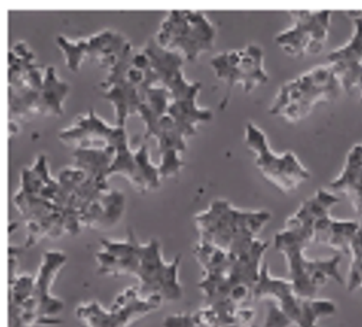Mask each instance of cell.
I'll return each instance as SVG.
<instances>
[{"mask_svg": "<svg viewBox=\"0 0 362 327\" xmlns=\"http://www.w3.org/2000/svg\"><path fill=\"white\" fill-rule=\"evenodd\" d=\"M163 300L159 296L141 297L139 288L129 287L122 292L110 309L97 302L80 304L76 316L81 327H130L134 321L160 309Z\"/></svg>", "mask_w": 362, "mask_h": 327, "instance_id": "obj_9", "label": "cell"}, {"mask_svg": "<svg viewBox=\"0 0 362 327\" xmlns=\"http://www.w3.org/2000/svg\"><path fill=\"white\" fill-rule=\"evenodd\" d=\"M57 45L61 48L66 68L72 72H77L81 66V62L88 58L97 61L98 64L110 69L130 42L124 38L120 32L113 29H104L90 38L69 41L65 36H57Z\"/></svg>", "mask_w": 362, "mask_h": 327, "instance_id": "obj_12", "label": "cell"}, {"mask_svg": "<svg viewBox=\"0 0 362 327\" xmlns=\"http://www.w3.org/2000/svg\"><path fill=\"white\" fill-rule=\"evenodd\" d=\"M329 189L334 194H344L362 216V143L349 150L342 172L331 182Z\"/></svg>", "mask_w": 362, "mask_h": 327, "instance_id": "obj_21", "label": "cell"}, {"mask_svg": "<svg viewBox=\"0 0 362 327\" xmlns=\"http://www.w3.org/2000/svg\"><path fill=\"white\" fill-rule=\"evenodd\" d=\"M349 273L346 278V290L349 293L362 290V227L354 237L351 246H349Z\"/></svg>", "mask_w": 362, "mask_h": 327, "instance_id": "obj_27", "label": "cell"}, {"mask_svg": "<svg viewBox=\"0 0 362 327\" xmlns=\"http://www.w3.org/2000/svg\"><path fill=\"white\" fill-rule=\"evenodd\" d=\"M269 210H241L224 199H216L195 216L199 241L227 252H241L257 239L270 221Z\"/></svg>", "mask_w": 362, "mask_h": 327, "instance_id": "obj_4", "label": "cell"}, {"mask_svg": "<svg viewBox=\"0 0 362 327\" xmlns=\"http://www.w3.org/2000/svg\"><path fill=\"white\" fill-rule=\"evenodd\" d=\"M312 242L313 234L300 228L284 227L274 235V248L286 260L287 280L292 283L296 295L303 299H316L319 290L331 280L338 284L346 283L339 270L342 254L325 260H309L305 251Z\"/></svg>", "mask_w": 362, "mask_h": 327, "instance_id": "obj_3", "label": "cell"}, {"mask_svg": "<svg viewBox=\"0 0 362 327\" xmlns=\"http://www.w3.org/2000/svg\"><path fill=\"white\" fill-rule=\"evenodd\" d=\"M69 93V84L59 80L52 65L47 66L45 80L41 91L38 114L42 116H62L64 101Z\"/></svg>", "mask_w": 362, "mask_h": 327, "instance_id": "obj_26", "label": "cell"}, {"mask_svg": "<svg viewBox=\"0 0 362 327\" xmlns=\"http://www.w3.org/2000/svg\"><path fill=\"white\" fill-rule=\"evenodd\" d=\"M168 116L175 121L177 129L188 138L195 136L197 124L211 121L214 114L211 110L198 107L197 98L184 101H170L168 108Z\"/></svg>", "mask_w": 362, "mask_h": 327, "instance_id": "obj_25", "label": "cell"}, {"mask_svg": "<svg viewBox=\"0 0 362 327\" xmlns=\"http://www.w3.org/2000/svg\"><path fill=\"white\" fill-rule=\"evenodd\" d=\"M293 25L276 36V44L291 57L317 55L328 41L329 11H292Z\"/></svg>", "mask_w": 362, "mask_h": 327, "instance_id": "obj_10", "label": "cell"}, {"mask_svg": "<svg viewBox=\"0 0 362 327\" xmlns=\"http://www.w3.org/2000/svg\"><path fill=\"white\" fill-rule=\"evenodd\" d=\"M342 91L331 65H319L283 84L270 105V113L291 123L300 121L319 102L335 101Z\"/></svg>", "mask_w": 362, "mask_h": 327, "instance_id": "obj_5", "label": "cell"}, {"mask_svg": "<svg viewBox=\"0 0 362 327\" xmlns=\"http://www.w3.org/2000/svg\"><path fill=\"white\" fill-rule=\"evenodd\" d=\"M133 58L134 52L129 45L117 62L108 69L107 78L101 83L103 97L115 105L116 126L122 129H124L126 120L132 114H139L141 105L139 87L127 78V72L133 66Z\"/></svg>", "mask_w": 362, "mask_h": 327, "instance_id": "obj_13", "label": "cell"}, {"mask_svg": "<svg viewBox=\"0 0 362 327\" xmlns=\"http://www.w3.org/2000/svg\"><path fill=\"white\" fill-rule=\"evenodd\" d=\"M126 136V130L117 126L107 124L94 108H90L86 116L76 120L71 127L59 131L58 138L65 146L80 149V148H107L116 149L122 137Z\"/></svg>", "mask_w": 362, "mask_h": 327, "instance_id": "obj_16", "label": "cell"}, {"mask_svg": "<svg viewBox=\"0 0 362 327\" xmlns=\"http://www.w3.org/2000/svg\"><path fill=\"white\" fill-rule=\"evenodd\" d=\"M361 102H362V90H361Z\"/></svg>", "mask_w": 362, "mask_h": 327, "instance_id": "obj_30", "label": "cell"}, {"mask_svg": "<svg viewBox=\"0 0 362 327\" xmlns=\"http://www.w3.org/2000/svg\"><path fill=\"white\" fill-rule=\"evenodd\" d=\"M108 174L124 176L140 194L155 191L162 185L159 167L151 162L148 144L143 143L136 152H132L127 136L122 137L116 146V157Z\"/></svg>", "mask_w": 362, "mask_h": 327, "instance_id": "obj_15", "label": "cell"}, {"mask_svg": "<svg viewBox=\"0 0 362 327\" xmlns=\"http://www.w3.org/2000/svg\"><path fill=\"white\" fill-rule=\"evenodd\" d=\"M245 144L255 153L259 170L281 192L298 189L310 177V172L300 163L295 153H274L264 131L255 123H248L245 127Z\"/></svg>", "mask_w": 362, "mask_h": 327, "instance_id": "obj_8", "label": "cell"}, {"mask_svg": "<svg viewBox=\"0 0 362 327\" xmlns=\"http://www.w3.org/2000/svg\"><path fill=\"white\" fill-rule=\"evenodd\" d=\"M267 246L269 244L259 238L235 254L201 241L195 245L194 254L204 270L198 287L205 306L216 314L220 327L237 326L235 314L244 302L252 299Z\"/></svg>", "mask_w": 362, "mask_h": 327, "instance_id": "obj_1", "label": "cell"}, {"mask_svg": "<svg viewBox=\"0 0 362 327\" xmlns=\"http://www.w3.org/2000/svg\"><path fill=\"white\" fill-rule=\"evenodd\" d=\"M250 327H257V326H250Z\"/></svg>", "mask_w": 362, "mask_h": 327, "instance_id": "obj_31", "label": "cell"}, {"mask_svg": "<svg viewBox=\"0 0 362 327\" xmlns=\"http://www.w3.org/2000/svg\"><path fill=\"white\" fill-rule=\"evenodd\" d=\"M327 61L334 69L344 91L362 90V16L354 18L351 40L341 48L332 51L327 57Z\"/></svg>", "mask_w": 362, "mask_h": 327, "instance_id": "obj_18", "label": "cell"}, {"mask_svg": "<svg viewBox=\"0 0 362 327\" xmlns=\"http://www.w3.org/2000/svg\"><path fill=\"white\" fill-rule=\"evenodd\" d=\"M163 327H201L194 314L191 313H179L170 314L163 320Z\"/></svg>", "mask_w": 362, "mask_h": 327, "instance_id": "obj_29", "label": "cell"}, {"mask_svg": "<svg viewBox=\"0 0 362 327\" xmlns=\"http://www.w3.org/2000/svg\"><path fill=\"white\" fill-rule=\"evenodd\" d=\"M65 263L66 256L62 251H47L42 256L38 274L35 277L33 299L42 326L61 324L57 316L64 310V302L51 293V288Z\"/></svg>", "mask_w": 362, "mask_h": 327, "instance_id": "obj_17", "label": "cell"}, {"mask_svg": "<svg viewBox=\"0 0 362 327\" xmlns=\"http://www.w3.org/2000/svg\"><path fill=\"white\" fill-rule=\"evenodd\" d=\"M19 191L45 198L55 203L59 192L58 180L51 177L48 170V162L44 155H40L32 167H26L21 172Z\"/></svg>", "mask_w": 362, "mask_h": 327, "instance_id": "obj_24", "label": "cell"}, {"mask_svg": "<svg viewBox=\"0 0 362 327\" xmlns=\"http://www.w3.org/2000/svg\"><path fill=\"white\" fill-rule=\"evenodd\" d=\"M292 326H293L292 321L284 316V313L279 309V306L274 302L269 300L267 314H266L263 327H292Z\"/></svg>", "mask_w": 362, "mask_h": 327, "instance_id": "obj_28", "label": "cell"}, {"mask_svg": "<svg viewBox=\"0 0 362 327\" xmlns=\"http://www.w3.org/2000/svg\"><path fill=\"white\" fill-rule=\"evenodd\" d=\"M141 51L149 58L160 87H165L170 93V101H184L198 97L202 84L185 80L182 66L187 59L182 55L162 48L155 38H151Z\"/></svg>", "mask_w": 362, "mask_h": 327, "instance_id": "obj_14", "label": "cell"}, {"mask_svg": "<svg viewBox=\"0 0 362 327\" xmlns=\"http://www.w3.org/2000/svg\"><path fill=\"white\" fill-rule=\"evenodd\" d=\"M216 29L205 13L198 11H170L156 33V42L172 52L195 62L214 48Z\"/></svg>", "mask_w": 362, "mask_h": 327, "instance_id": "obj_7", "label": "cell"}, {"mask_svg": "<svg viewBox=\"0 0 362 327\" xmlns=\"http://www.w3.org/2000/svg\"><path fill=\"white\" fill-rule=\"evenodd\" d=\"M126 209V196L122 191L108 189L95 199L83 213V228L108 230L117 225Z\"/></svg>", "mask_w": 362, "mask_h": 327, "instance_id": "obj_20", "label": "cell"}, {"mask_svg": "<svg viewBox=\"0 0 362 327\" xmlns=\"http://www.w3.org/2000/svg\"><path fill=\"white\" fill-rule=\"evenodd\" d=\"M252 300L274 302L296 327H317L320 319L335 316L338 311V307L332 300L303 299L298 296L292 283L287 278H276L270 274L266 261L255 293H252Z\"/></svg>", "mask_w": 362, "mask_h": 327, "instance_id": "obj_6", "label": "cell"}, {"mask_svg": "<svg viewBox=\"0 0 362 327\" xmlns=\"http://www.w3.org/2000/svg\"><path fill=\"white\" fill-rule=\"evenodd\" d=\"M35 277L28 274L9 280V327L42 326L33 299Z\"/></svg>", "mask_w": 362, "mask_h": 327, "instance_id": "obj_19", "label": "cell"}, {"mask_svg": "<svg viewBox=\"0 0 362 327\" xmlns=\"http://www.w3.org/2000/svg\"><path fill=\"white\" fill-rule=\"evenodd\" d=\"M101 249L95 254L97 270L101 275H130L139 281L141 297L159 296L163 302L182 299L184 290L179 281V267L182 257L173 261L163 260L160 242L153 238L141 244L132 228L123 241L101 239Z\"/></svg>", "mask_w": 362, "mask_h": 327, "instance_id": "obj_2", "label": "cell"}, {"mask_svg": "<svg viewBox=\"0 0 362 327\" xmlns=\"http://www.w3.org/2000/svg\"><path fill=\"white\" fill-rule=\"evenodd\" d=\"M362 225L356 221L334 220L331 212L320 215L313 228V242L327 245L338 254H349V246Z\"/></svg>", "mask_w": 362, "mask_h": 327, "instance_id": "obj_22", "label": "cell"}, {"mask_svg": "<svg viewBox=\"0 0 362 327\" xmlns=\"http://www.w3.org/2000/svg\"><path fill=\"white\" fill-rule=\"evenodd\" d=\"M116 157V149L112 146L107 148H80L72 152V162L76 169L84 172L86 177L107 184V179L110 177L112 163Z\"/></svg>", "mask_w": 362, "mask_h": 327, "instance_id": "obj_23", "label": "cell"}, {"mask_svg": "<svg viewBox=\"0 0 362 327\" xmlns=\"http://www.w3.org/2000/svg\"><path fill=\"white\" fill-rule=\"evenodd\" d=\"M264 52L262 47L250 44L240 51H228L211 58V66L216 78L223 80L228 91L235 84H241L245 93H250L259 85L269 81V74L264 69Z\"/></svg>", "mask_w": 362, "mask_h": 327, "instance_id": "obj_11", "label": "cell"}]
</instances>
